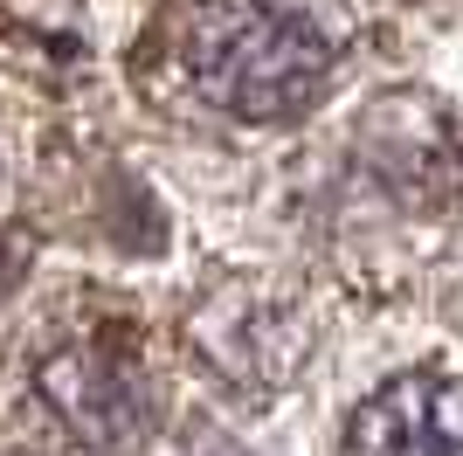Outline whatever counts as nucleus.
<instances>
[{"label": "nucleus", "mask_w": 463, "mask_h": 456, "mask_svg": "<svg viewBox=\"0 0 463 456\" xmlns=\"http://www.w3.org/2000/svg\"><path fill=\"white\" fill-rule=\"evenodd\" d=\"M180 62L214 111L270 125L326 90L332 35L305 0H187Z\"/></svg>", "instance_id": "1"}, {"label": "nucleus", "mask_w": 463, "mask_h": 456, "mask_svg": "<svg viewBox=\"0 0 463 456\" xmlns=\"http://www.w3.org/2000/svg\"><path fill=\"white\" fill-rule=\"evenodd\" d=\"M35 387H42V401L56 408V422L90 456H132L159 422L153 374H146L138 353L125 339H111V332H83V339L42 353Z\"/></svg>", "instance_id": "2"}, {"label": "nucleus", "mask_w": 463, "mask_h": 456, "mask_svg": "<svg viewBox=\"0 0 463 456\" xmlns=\"http://www.w3.org/2000/svg\"><path fill=\"white\" fill-rule=\"evenodd\" d=\"M346 456H463V380L402 374L353 415Z\"/></svg>", "instance_id": "3"}]
</instances>
